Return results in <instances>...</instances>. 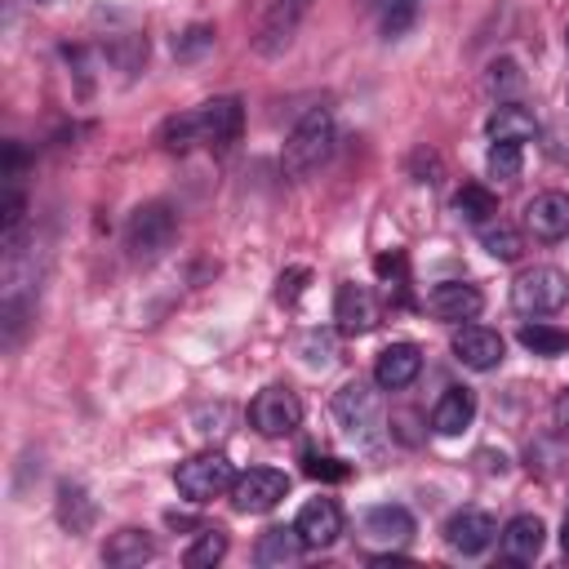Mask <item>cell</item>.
<instances>
[{
    "mask_svg": "<svg viewBox=\"0 0 569 569\" xmlns=\"http://www.w3.org/2000/svg\"><path fill=\"white\" fill-rule=\"evenodd\" d=\"M293 529H298L302 547H311V551L333 547V542H338V533H342V507H338L333 498H311V502H302V511H298Z\"/></svg>",
    "mask_w": 569,
    "mask_h": 569,
    "instance_id": "13",
    "label": "cell"
},
{
    "mask_svg": "<svg viewBox=\"0 0 569 569\" xmlns=\"http://www.w3.org/2000/svg\"><path fill=\"white\" fill-rule=\"evenodd\" d=\"M498 533H502L498 520L489 511H480V507H462V511H453L445 520V542L453 551H462V556H480Z\"/></svg>",
    "mask_w": 569,
    "mask_h": 569,
    "instance_id": "12",
    "label": "cell"
},
{
    "mask_svg": "<svg viewBox=\"0 0 569 569\" xmlns=\"http://www.w3.org/2000/svg\"><path fill=\"white\" fill-rule=\"evenodd\" d=\"M525 227L538 236V240H565L569 236V196L565 191H538L529 204H525Z\"/></svg>",
    "mask_w": 569,
    "mask_h": 569,
    "instance_id": "16",
    "label": "cell"
},
{
    "mask_svg": "<svg viewBox=\"0 0 569 569\" xmlns=\"http://www.w3.org/2000/svg\"><path fill=\"white\" fill-rule=\"evenodd\" d=\"M453 356H458L467 369L485 373V369H498V365H502L507 342H502V333H493V329H485V325H462V329L453 333Z\"/></svg>",
    "mask_w": 569,
    "mask_h": 569,
    "instance_id": "14",
    "label": "cell"
},
{
    "mask_svg": "<svg viewBox=\"0 0 569 569\" xmlns=\"http://www.w3.org/2000/svg\"><path fill=\"white\" fill-rule=\"evenodd\" d=\"M58 520L71 529V533H84L93 525V502L84 498L80 485H62L58 489Z\"/></svg>",
    "mask_w": 569,
    "mask_h": 569,
    "instance_id": "26",
    "label": "cell"
},
{
    "mask_svg": "<svg viewBox=\"0 0 569 569\" xmlns=\"http://www.w3.org/2000/svg\"><path fill=\"white\" fill-rule=\"evenodd\" d=\"M476 418V391L471 387H445V396L431 409V427L440 436H462Z\"/></svg>",
    "mask_w": 569,
    "mask_h": 569,
    "instance_id": "19",
    "label": "cell"
},
{
    "mask_svg": "<svg viewBox=\"0 0 569 569\" xmlns=\"http://www.w3.org/2000/svg\"><path fill=\"white\" fill-rule=\"evenodd\" d=\"M418 18V0H378V22L382 36H405Z\"/></svg>",
    "mask_w": 569,
    "mask_h": 569,
    "instance_id": "29",
    "label": "cell"
},
{
    "mask_svg": "<svg viewBox=\"0 0 569 569\" xmlns=\"http://www.w3.org/2000/svg\"><path fill=\"white\" fill-rule=\"evenodd\" d=\"M333 320H338V333L356 338V333H369L373 320H378V307H373V293L365 284H338L333 293Z\"/></svg>",
    "mask_w": 569,
    "mask_h": 569,
    "instance_id": "17",
    "label": "cell"
},
{
    "mask_svg": "<svg viewBox=\"0 0 569 569\" xmlns=\"http://www.w3.org/2000/svg\"><path fill=\"white\" fill-rule=\"evenodd\" d=\"M302 351H307V360H311V365H329V360H333V342H329V338H320V333H311V338L302 342Z\"/></svg>",
    "mask_w": 569,
    "mask_h": 569,
    "instance_id": "33",
    "label": "cell"
},
{
    "mask_svg": "<svg viewBox=\"0 0 569 569\" xmlns=\"http://www.w3.org/2000/svg\"><path fill=\"white\" fill-rule=\"evenodd\" d=\"M569 302V276L556 267H529L511 284L516 316H556Z\"/></svg>",
    "mask_w": 569,
    "mask_h": 569,
    "instance_id": "5",
    "label": "cell"
},
{
    "mask_svg": "<svg viewBox=\"0 0 569 569\" xmlns=\"http://www.w3.org/2000/svg\"><path fill=\"white\" fill-rule=\"evenodd\" d=\"M485 169H489V178H498V182H516L520 169H525L520 142H493L489 156H485Z\"/></svg>",
    "mask_w": 569,
    "mask_h": 569,
    "instance_id": "28",
    "label": "cell"
},
{
    "mask_svg": "<svg viewBox=\"0 0 569 569\" xmlns=\"http://www.w3.org/2000/svg\"><path fill=\"white\" fill-rule=\"evenodd\" d=\"M360 538L378 551H391V547H405L413 538V516L400 507V502H378L360 516Z\"/></svg>",
    "mask_w": 569,
    "mask_h": 569,
    "instance_id": "10",
    "label": "cell"
},
{
    "mask_svg": "<svg viewBox=\"0 0 569 569\" xmlns=\"http://www.w3.org/2000/svg\"><path fill=\"white\" fill-rule=\"evenodd\" d=\"M156 556V547H151V538L142 533V529H120V533H111L107 542H102V560L111 565V569H138V565H147Z\"/></svg>",
    "mask_w": 569,
    "mask_h": 569,
    "instance_id": "21",
    "label": "cell"
},
{
    "mask_svg": "<svg viewBox=\"0 0 569 569\" xmlns=\"http://www.w3.org/2000/svg\"><path fill=\"white\" fill-rule=\"evenodd\" d=\"M520 84H525V76H520V67H516L511 58H502V62L489 67V89H493V93H516Z\"/></svg>",
    "mask_w": 569,
    "mask_h": 569,
    "instance_id": "30",
    "label": "cell"
},
{
    "mask_svg": "<svg viewBox=\"0 0 569 569\" xmlns=\"http://www.w3.org/2000/svg\"><path fill=\"white\" fill-rule=\"evenodd\" d=\"M480 244H485V249H489L498 262H516V258H520V249H525L520 231H516L511 222H502V218L480 222Z\"/></svg>",
    "mask_w": 569,
    "mask_h": 569,
    "instance_id": "23",
    "label": "cell"
},
{
    "mask_svg": "<svg viewBox=\"0 0 569 569\" xmlns=\"http://www.w3.org/2000/svg\"><path fill=\"white\" fill-rule=\"evenodd\" d=\"M173 236H178V218H173V209H169L164 200L138 204V209L129 213V222H124V249H129V258H138V262L160 258V253L173 244Z\"/></svg>",
    "mask_w": 569,
    "mask_h": 569,
    "instance_id": "4",
    "label": "cell"
},
{
    "mask_svg": "<svg viewBox=\"0 0 569 569\" xmlns=\"http://www.w3.org/2000/svg\"><path fill=\"white\" fill-rule=\"evenodd\" d=\"M222 556H227V533H222V529H200L196 542L182 551V565H187V569H209V565H218Z\"/></svg>",
    "mask_w": 569,
    "mask_h": 569,
    "instance_id": "27",
    "label": "cell"
},
{
    "mask_svg": "<svg viewBox=\"0 0 569 569\" xmlns=\"http://www.w3.org/2000/svg\"><path fill=\"white\" fill-rule=\"evenodd\" d=\"M302 556V538H298V529H267L262 538H258V547H253V560L262 565V569H280V565H293Z\"/></svg>",
    "mask_w": 569,
    "mask_h": 569,
    "instance_id": "22",
    "label": "cell"
},
{
    "mask_svg": "<svg viewBox=\"0 0 569 569\" xmlns=\"http://www.w3.org/2000/svg\"><path fill=\"white\" fill-rule=\"evenodd\" d=\"M329 151H333V116L325 107H311L293 124V133L284 138V156L280 160H284L289 178H307L311 169H320L329 160Z\"/></svg>",
    "mask_w": 569,
    "mask_h": 569,
    "instance_id": "2",
    "label": "cell"
},
{
    "mask_svg": "<svg viewBox=\"0 0 569 569\" xmlns=\"http://www.w3.org/2000/svg\"><path fill=\"white\" fill-rule=\"evenodd\" d=\"M480 307H485V298H480V289L467 284V280H440V284L427 289V311H431L436 320H445V325L476 320Z\"/></svg>",
    "mask_w": 569,
    "mask_h": 569,
    "instance_id": "11",
    "label": "cell"
},
{
    "mask_svg": "<svg viewBox=\"0 0 569 569\" xmlns=\"http://www.w3.org/2000/svg\"><path fill=\"white\" fill-rule=\"evenodd\" d=\"M173 485H178V493H182L187 502L200 507V502H213V498L231 493V485H236V467L227 462V453H196V458L178 462Z\"/></svg>",
    "mask_w": 569,
    "mask_h": 569,
    "instance_id": "6",
    "label": "cell"
},
{
    "mask_svg": "<svg viewBox=\"0 0 569 569\" xmlns=\"http://www.w3.org/2000/svg\"><path fill=\"white\" fill-rule=\"evenodd\" d=\"M565 44H569V27H565Z\"/></svg>",
    "mask_w": 569,
    "mask_h": 569,
    "instance_id": "36",
    "label": "cell"
},
{
    "mask_svg": "<svg viewBox=\"0 0 569 569\" xmlns=\"http://www.w3.org/2000/svg\"><path fill=\"white\" fill-rule=\"evenodd\" d=\"M244 124L240 98H209L191 111H178L160 124V147L164 151H191V147H227L236 142Z\"/></svg>",
    "mask_w": 569,
    "mask_h": 569,
    "instance_id": "1",
    "label": "cell"
},
{
    "mask_svg": "<svg viewBox=\"0 0 569 569\" xmlns=\"http://www.w3.org/2000/svg\"><path fill=\"white\" fill-rule=\"evenodd\" d=\"M560 547L569 551V511H565V525H560Z\"/></svg>",
    "mask_w": 569,
    "mask_h": 569,
    "instance_id": "35",
    "label": "cell"
},
{
    "mask_svg": "<svg viewBox=\"0 0 569 569\" xmlns=\"http://www.w3.org/2000/svg\"><path fill=\"white\" fill-rule=\"evenodd\" d=\"M307 476H311V480H347L351 467H347L342 458H320V453H311V458H307Z\"/></svg>",
    "mask_w": 569,
    "mask_h": 569,
    "instance_id": "31",
    "label": "cell"
},
{
    "mask_svg": "<svg viewBox=\"0 0 569 569\" xmlns=\"http://www.w3.org/2000/svg\"><path fill=\"white\" fill-rule=\"evenodd\" d=\"M249 422H253L258 436H267V440H284V436H293V431L302 427V400H298L289 387H267V391L253 396V405H249Z\"/></svg>",
    "mask_w": 569,
    "mask_h": 569,
    "instance_id": "7",
    "label": "cell"
},
{
    "mask_svg": "<svg viewBox=\"0 0 569 569\" xmlns=\"http://www.w3.org/2000/svg\"><path fill=\"white\" fill-rule=\"evenodd\" d=\"M333 418H338V427H342L356 445H373V440L382 436V400H378V391H373L369 382H360V378H351V382H342V387L333 391Z\"/></svg>",
    "mask_w": 569,
    "mask_h": 569,
    "instance_id": "3",
    "label": "cell"
},
{
    "mask_svg": "<svg viewBox=\"0 0 569 569\" xmlns=\"http://www.w3.org/2000/svg\"><path fill=\"white\" fill-rule=\"evenodd\" d=\"M520 347L533 351V356H565L569 351V333L556 329V325H542V320H525L520 325Z\"/></svg>",
    "mask_w": 569,
    "mask_h": 569,
    "instance_id": "25",
    "label": "cell"
},
{
    "mask_svg": "<svg viewBox=\"0 0 569 569\" xmlns=\"http://www.w3.org/2000/svg\"><path fill=\"white\" fill-rule=\"evenodd\" d=\"M418 373H422V351H418L413 342H391V347H382L378 360H373V382H378L382 391H405Z\"/></svg>",
    "mask_w": 569,
    "mask_h": 569,
    "instance_id": "15",
    "label": "cell"
},
{
    "mask_svg": "<svg viewBox=\"0 0 569 569\" xmlns=\"http://www.w3.org/2000/svg\"><path fill=\"white\" fill-rule=\"evenodd\" d=\"M485 129L493 142H533L538 138V120L525 102H498Z\"/></svg>",
    "mask_w": 569,
    "mask_h": 569,
    "instance_id": "20",
    "label": "cell"
},
{
    "mask_svg": "<svg viewBox=\"0 0 569 569\" xmlns=\"http://www.w3.org/2000/svg\"><path fill=\"white\" fill-rule=\"evenodd\" d=\"M307 9H311V0H271V9L262 13V22H258V31H253V49H258L262 58L284 53V49L293 44V36H298Z\"/></svg>",
    "mask_w": 569,
    "mask_h": 569,
    "instance_id": "8",
    "label": "cell"
},
{
    "mask_svg": "<svg viewBox=\"0 0 569 569\" xmlns=\"http://www.w3.org/2000/svg\"><path fill=\"white\" fill-rule=\"evenodd\" d=\"M498 538H502V556H507V560L533 565L538 551H542V542H547V525H542L538 516H516V520L502 525Z\"/></svg>",
    "mask_w": 569,
    "mask_h": 569,
    "instance_id": "18",
    "label": "cell"
},
{
    "mask_svg": "<svg viewBox=\"0 0 569 569\" xmlns=\"http://www.w3.org/2000/svg\"><path fill=\"white\" fill-rule=\"evenodd\" d=\"M556 431L560 436H569V387L560 391V400H556Z\"/></svg>",
    "mask_w": 569,
    "mask_h": 569,
    "instance_id": "34",
    "label": "cell"
},
{
    "mask_svg": "<svg viewBox=\"0 0 569 569\" xmlns=\"http://www.w3.org/2000/svg\"><path fill=\"white\" fill-rule=\"evenodd\" d=\"M284 493H289V476L284 471H276V467H249L231 485V507L244 511V516H258V511H271Z\"/></svg>",
    "mask_w": 569,
    "mask_h": 569,
    "instance_id": "9",
    "label": "cell"
},
{
    "mask_svg": "<svg viewBox=\"0 0 569 569\" xmlns=\"http://www.w3.org/2000/svg\"><path fill=\"white\" fill-rule=\"evenodd\" d=\"M453 209H458V218H467V222H489V218H498V200H493V191L489 187H480V182H467V187H458V196H453Z\"/></svg>",
    "mask_w": 569,
    "mask_h": 569,
    "instance_id": "24",
    "label": "cell"
},
{
    "mask_svg": "<svg viewBox=\"0 0 569 569\" xmlns=\"http://www.w3.org/2000/svg\"><path fill=\"white\" fill-rule=\"evenodd\" d=\"M311 280V271L307 267H289L284 276H280V289H276V298L280 302H298V293H302V284Z\"/></svg>",
    "mask_w": 569,
    "mask_h": 569,
    "instance_id": "32",
    "label": "cell"
}]
</instances>
